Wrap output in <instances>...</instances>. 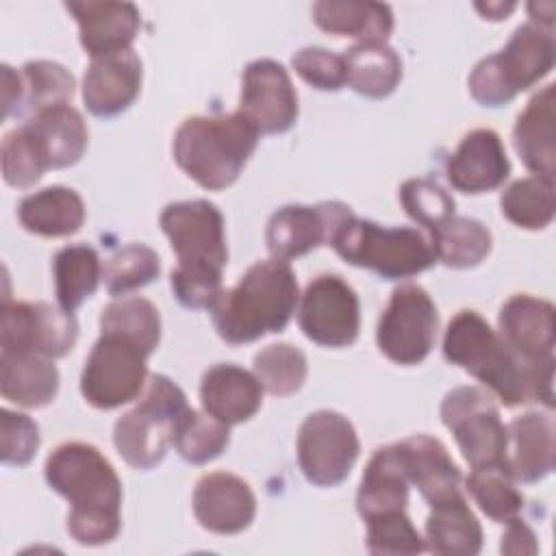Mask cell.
<instances>
[{
  "instance_id": "1",
  "label": "cell",
  "mask_w": 556,
  "mask_h": 556,
  "mask_svg": "<svg viewBox=\"0 0 556 556\" xmlns=\"http://www.w3.org/2000/svg\"><path fill=\"white\" fill-rule=\"evenodd\" d=\"M46 482L70 502L67 532L80 545L111 543L122 528V480L91 443L67 441L50 452Z\"/></svg>"
},
{
  "instance_id": "2",
  "label": "cell",
  "mask_w": 556,
  "mask_h": 556,
  "mask_svg": "<svg viewBox=\"0 0 556 556\" xmlns=\"http://www.w3.org/2000/svg\"><path fill=\"white\" fill-rule=\"evenodd\" d=\"M161 230L178 258L169 276L176 300L187 308H213L228 263L224 215L208 200L172 202L161 211Z\"/></svg>"
},
{
  "instance_id": "3",
  "label": "cell",
  "mask_w": 556,
  "mask_h": 556,
  "mask_svg": "<svg viewBox=\"0 0 556 556\" xmlns=\"http://www.w3.org/2000/svg\"><path fill=\"white\" fill-rule=\"evenodd\" d=\"M298 298V280L287 261H258L211 308L215 330L230 345L280 332L295 313Z\"/></svg>"
},
{
  "instance_id": "4",
  "label": "cell",
  "mask_w": 556,
  "mask_h": 556,
  "mask_svg": "<svg viewBox=\"0 0 556 556\" xmlns=\"http://www.w3.org/2000/svg\"><path fill=\"white\" fill-rule=\"evenodd\" d=\"M258 130L237 111L187 117L174 135V161L202 189L237 182L258 143Z\"/></svg>"
},
{
  "instance_id": "5",
  "label": "cell",
  "mask_w": 556,
  "mask_h": 556,
  "mask_svg": "<svg viewBox=\"0 0 556 556\" xmlns=\"http://www.w3.org/2000/svg\"><path fill=\"white\" fill-rule=\"evenodd\" d=\"M443 356L478 378L504 406L534 402L530 371L476 311H458L443 334Z\"/></svg>"
},
{
  "instance_id": "6",
  "label": "cell",
  "mask_w": 556,
  "mask_h": 556,
  "mask_svg": "<svg viewBox=\"0 0 556 556\" xmlns=\"http://www.w3.org/2000/svg\"><path fill=\"white\" fill-rule=\"evenodd\" d=\"M554 61L552 28L526 22L515 28L500 52L476 63L469 74V93L482 106H506L519 91L543 80L552 72Z\"/></svg>"
},
{
  "instance_id": "7",
  "label": "cell",
  "mask_w": 556,
  "mask_h": 556,
  "mask_svg": "<svg viewBox=\"0 0 556 556\" xmlns=\"http://www.w3.org/2000/svg\"><path fill=\"white\" fill-rule=\"evenodd\" d=\"M330 245L345 263L384 280L410 278L437 263L430 239L417 228H387L356 215L337 228Z\"/></svg>"
},
{
  "instance_id": "8",
  "label": "cell",
  "mask_w": 556,
  "mask_h": 556,
  "mask_svg": "<svg viewBox=\"0 0 556 556\" xmlns=\"http://www.w3.org/2000/svg\"><path fill=\"white\" fill-rule=\"evenodd\" d=\"M189 410L185 391L163 374L148 378L141 400L113 426L119 456L135 469L156 467L174 441V432Z\"/></svg>"
},
{
  "instance_id": "9",
  "label": "cell",
  "mask_w": 556,
  "mask_h": 556,
  "mask_svg": "<svg viewBox=\"0 0 556 556\" xmlns=\"http://www.w3.org/2000/svg\"><path fill=\"white\" fill-rule=\"evenodd\" d=\"M500 337L506 348L530 371L534 402L554 406V345L556 311L554 304L528 293L510 295L500 308Z\"/></svg>"
},
{
  "instance_id": "10",
  "label": "cell",
  "mask_w": 556,
  "mask_h": 556,
  "mask_svg": "<svg viewBox=\"0 0 556 556\" xmlns=\"http://www.w3.org/2000/svg\"><path fill=\"white\" fill-rule=\"evenodd\" d=\"M148 356L139 343L115 332H100L80 374L85 402L100 410H113L137 400L148 378Z\"/></svg>"
},
{
  "instance_id": "11",
  "label": "cell",
  "mask_w": 556,
  "mask_h": 556,
  "mask_svg": "<svg viewBox=\"0 0 556 556\" xmlns=\"http://www.w3.org/2000/svg\"><path fill=\"white\" fill-rule=\"evenodd\" d=\"M441 421L454 434L465 460L473 467H504L506 426L489 391L456 387L441 402Z\"/></svg>"
},
{
  "instance_id": "12",
  "label": "cell",
  "mask_w": 556,
  "mask_h": 556,
  "mask_svg": "<svg viewBox=\"0 0 556 556\" xmlns=\"http://www.w3.org/2000/svg\"><path fill=\"white\" fill-rule=\"evenodd\" d=\"M439 313L419 285H400L382 311L376 328L378 350L397 365H417L434 348Z\"/></svg>"
},
{
  "instance_id": "13",
  "label": "cell",
  "mask_w": 556,
  "mask_h": 556,
  "mask_svg": "<svg viewBox=\"0 0 556 556\" xmlns=\"http://www.w3.org/2000/svg\"><path fill=\"white\" fill-rule=\"evenodd\" d=\"M358 452V434L341 413L315 410L300 426L298 465L315 486L341 484L350 476Z\"/></svg>"
},
{
  "instance_id": "14",
  "label": "cell",
  "mask_w": 556,
  "mask_h": 556,
  "mask_svg": "<svg viewBox=\"0 0 556 556\" xmlns=\"http://www.w3.org/2000/svg\"><path fill=\"white\" fill-rule=\"evenodd\" d=\"M298 324L304 337L321 348H348L361 330L356 291L337 274L313 278L300 300Z\"/></svg>"
},
{
  "instance_id": "15",
  "label": "cell",
  "mask_w": 556,
  "mask_h": 556,
  "mask_svg": "<svg viewBox=\"0 0 556 556\" xmlns=\"http://www.w3.org/2000/svg\"><path fill=\"white\" fill-rule=\"evenodd\" d=\"M78 339L74 313L48 302H11L2 304V350H30L48 358L70 354Z\"/></svg>"
},
{
  "instance_id": "16",
  "label": "cell",
  "mask_w": 556,
  "mask_h": 556,
  "mask_svg": "<svg viewBox=\"0 0 556 556\" xmlns=\"http://www.w3.org/2000/svg\"><path fill=\"white\" fill-rule=\"evenodd\" d=\"M298 93L287 70L274 59L252 61L241 76L239 113L261 132H287L298 119Z\"/></svg>"
},
{
  "instance_id": "17",
  "label": "cell",
  "mask_w": 556,
  "mask_h": 556,
  "mask_svg": "<svg viewBox=\"0 0 556 556\" xmlns=\"http://www.w3.org/2000/svg\"><path fill=\"white\" fill-rule=\"evenodd\" d=\"M354 211L343 202H319L315 206L287 204L278 208L265 228V243L271 258L291 261L308 254L319 245H330L337 228Z\"/></svg>"
},
{
  "instance_id": "18",
  "label": "cell",
  "mask_w": 556,
  "mask_h": 556,
  "mask_svg": "<svg viewBox=\"0 0 556 556\" xmlns=\"http://www.w3.org/2000/svg\"><path fill=\"white\" fill-rule=\"evenodd\" d=\"M193 515L208 532L237 534L254 521L256 497L250 484L235 473H204L193 489Z\"/></svg>"
},
{
  "instance_id": "19",
  "label": "cell",
  "mask_w": 556,
  "mask_h": 556,
  "mask_svg": "<svg viewBox=\"0 0 556 556\" xmlns=\"http://www.w3.org/2000/svg\"><path fill=\"white\" fill-rule=\"evenodd\" d=\"M20 128L46 169L72 167L87 150V124L67 102L35 111Z\"/></svg>"
},
{
  "instance_id": "20",
  "label": "cell",
  "mask_w": 556,
  "mask_h": 556,
  "mask_svg": "<svg viewBox=\"0 0 556 556\" xmlns=\"http://www.w3.org/2000/svg\"><path fill=\"white\" fill-rule=\"evenodd\" d=\"M510 174L500 135L491 128L467 132L445 163L447 182L460 193H486L504 185Z\"/></svg>"
},
{
  "instance_id": "21",
  "label": "cell",
  "mask_w": 556,
  "mask_h": 556,
  "mask_svg": "<svg viewBox=\"0 0 556 556\" xmlns=\"http://www.w3.org/2000/svg\"><path fill=\"white\" fill-rule=\"evenodd\" d=\"M141 59L135 50L91 59L83 78V102L96 117H115L141 91Z\"/></svg>"
},
{
  "instance_id": "22",
  "label": "cell",
  "mask_w": 556,
  "mask_h": 556,
  "mask_svg": "<svg viewBox=\"0 0 556 556\" xmlns=\"http://www.w3.org/2000/svg\"><path fill=\"white\" fill-rule=\"evenodd\" d=\"M402 458L406 478L428 506H441L456 497H463V476L456 463L450 458L445 445L428 434H413L395 443Z\"/></svg>"
},
{
  "instance_id": "23",
  "label": "cell",
  "mask_w": 556,
  "mask_h": 556,
  "mask_svg": "<svg viewBox=\"0 0 556 556\" xmlns=\"http://www.w3.org/2000/svg\"><path fill=\"white\" fill-rule=\"evenodd\" d=\"M556 428L547 413H523L506 426L504 469L515 482L532 484L554 469Z\"/></svg>"
},
{
  "instance_id": "24",
  "label": "cell",
  "mask_w": 556,
  "mask_h": 556,
  "mask_svg": "<svg viewBox=\"0 0 556 556\" xmlns=\"http://www.w3.org/2000/svg\"><path fill=\"white\" fill-rule=\"evenodd\" d=\"M65 9L78 22V39L91 56H106L130 50L141 15L132 2H65Z\"/></svg>"
},
{
  "instance_id": "25",
  "label": "cell",
  "mask_w": 556,
  "mask_h": 556,
  "mask_svg": "<svg viewBox=\"0 0 556 556\" xmlns=\"http://www.w3.org/2000/svg\"><path fill=\"white\" fill-rule=\"evenodd\" d=\"M200 402L211 417L226 426H237L256 415L263 404V387L248 369L232 363H219L204 371Z\"/></svg>"
},
{
  "instance_id": "26",
  "label": "cell",
  "mask_w": 556,
  "mask_h": 556,
  "mask_svg": "<svg viewBox=\"0 0 556 556\" xmlns=\"http://www.w3.org/2000/svg\"><path fill=\"white\" fill-rule=\"evenodd\" d=\"M556 89L554 85H545L539 93H534L526 109L519 113L517 124L513 128V143L523 161V165L534 172V176H543L554 180L556 174Z\"/></svg>"
},
{
  "instance_id": "27",
  "label": "cell",
  "mask_w": 556,
  "mask_h": 556,
  "mask_svg": "<svg viewBox=\"0 0 556 556\" xmlns=\"http://www.w3.org/2000/svg\"><path fill=\"white\" fill-rule=\"evenodd\" d=\"M59 369L52 358L30 350H0V393L4 400L41 408L56 397Z\"/></svg>"
},
{
  "instance_id": "28",
  "label": "cell",
  "mask_w": 556,
  "mask_h": 556,
  "mask_svg": "<svg viewBox=\"0 0 556 556\" xmlns=\"http://www.w3.org/2000/svg\"><path fill=\"white\" fill-rule=\"evenodd\" d=\"M408 478L395 443L378 447L369 458L356 493V510L363 521L402 513L408 504Z\"/></svg>"
},
{
  "instance_id": "29",
  "label": "cell",
  "mask_w": 556,
  "mask_h": 556,
  "mask_svg": "<svg viewBox=\"0 0 556 556\" xmlns=\"http://www.w3.org/2000/svg\"><path fill=\"white\" fill-rule=\"evenodd\" d=\"M311 13L321 30L337 37H354L358 43H384L393 30V11L382 2L319 0Z\"/></svg>"
},
{
  "instance_id": "30",
  "label": "cell",
  "mask_w": 556,
  "mask_h": 556,
  "mask_svg": "<svg viewBox=\"0 0 556 556\" xmlns=\"http://www.w3.org/2000/svg\"><path fill=\"white\" fill-rule=\"evenodd\" d=\"M17 219L24 230L39 237H70L85 222L83 198L70 187H46L22 198Z\"/></svg>"
},
{
  "instance_id": "31",
  "label": "cell",
  "mask_w": 556,
  "mask_h": 556,
  "mask_svg": "<svg viewBox=\"0 0 556 556\" xmlns=\"http://www.w3.org/2000/svg\"><path fill=\"white\" fill-rule=\"evenodd\" d=\"M426 549L441 556H476L482 549V526L465 495L432 506L426 519Z\"/></svg>"
},
{
  "instance_id": "32",
  "label": "cell",
  "mask_w": 556,
  "mask_h": 556,
  "mask_svg": "<svg viewBox=\"0 0 556 556\" xmlns=\"http://www.w3.org/2000/svg\"><path fill=\"white\" fill-rule=\"evenodd\" d=\"M343 59L345 85L365 98H387L402 80V59L387 43H356L345 50Z\"/></svg>"
},
{
  "instance_id": "33",
  "label": "cell",
  "mask_w": 556,
  "mask_h": 556,
  "mask_svg": "<svg viewBox=\"0 0 556 556\" xmlns=\"http://www.w3.org/2000/svg\"><path fill=\"white\" fill-rule=\"evenodd\" d=\"M52 274L59 306L74 313L87 298L96 293L100 285V256L87 243L65 245L52 258Z\"/></svg>"
},
{
  "instance_id": "34",
  "label": "cell",
  "mask_w": 556,
  "mask_h": 556,
  "mask_svg": "<svg viewBox=\"0 0 556 556\" xmlns=\"http://www.w3.org/2000/svg\"><path fill=\"white\" fill-rule=\"evenodd\" d=\"M430 243L437 261L454 269H469L489 256L493 237L482 222L452 215L430 235Z\"/></svg>"
},
{
  "instance_id": "35",
  "label": "cell",
  "mask_w": 556,
  "mask_h": 556,
  "mask_svg": "<svg viewBox=\"0 0 556 556\" xmlns=\"http://www.w3.org/2000/svg\"><path fill=\"white\" fill-rule=\"evenodd\" d=\"M502 215L526 230H543L552 224L556 202H554V180L543 176H528L510 182L500 198Z\"/></svg>"
},
{
  "instance_id": "36",
  "label": "cell",
  "mask_w": 556,
  "mask_h": 556,
  "mask_svg": "<svg viewBox=\"0 0 556 556\" xmlns=\"http://www.w3.org/2000/svg\"><path fill=\"white\" fill-rule=\"evenodd\" d=\"M100 332L122 334L152 354L161 341V315L146 298H119L102 308Z\"/></svg>"
},
{
  "instance_id": "37",
  "label": "cell",
  "mask_w": 556,
  "mask_h": 556,
  "mask_svg": "<svg viewBox=\"0 0 556 556\" xmlns=\"http://www.w3.org/2000/svg\"><path fill=\"white\" fill-rule=\"evenodd\" d=\"M174 447L178 456L191 465H204L217 458L230 443V430L224 421L208 413L189 408L174 432Z\"/></svg>"
},
{
  "instance_id": "38",
  "label": "cell",
  "mask_w": 556,
  "mask_h": 556,
  "mask_svg": "<svg viewBox=\"0 0 556 556\" xmlns=\"http://www.w3.org/2000/svg\"><path fill=\"white\" fill-rule=\"evenodd\" d=\"M515 484L517 482L504 467H473V471L467 476L471 497L480 510L497 523L519 517L523 508V495Z\"/></svg>"
},
{
  "instance_id": "39",
  "label": "cell",
  "mask_w": 556,
  "mask_h": 556,
  "mask_svg": "<svg viewBox=\"0 0 556 556\" xmlns=\"http://www.w3.org/2000/svg\"><path fill=\"white\" fill-rule=\"evenodd\" d=\"M306 374V356L291 343H271L254 356V376L271 395H293L302 389Z\"/></svg>"
},
{
  "instance_id": "40",
  "label": "cell",
  "mask_w": 556,
  "mask_h": 556,
  "mask_svg": "<svg viewBox=\"0 0 556 556\" xmlns=\"http://www.w3.org/2000/svg\"><path fill=\"white\" fill-rule=\"evenodd\" d=\"M161 274L159 254L143 243H128L119 248L102 269L106 291L115 298L150 285Z\"/></svg>"
},
{
  "instance_id": "41",
  "label": "cell",
  "mask_w": 556,
  "mask_h": 556,
  "mask_svg": "<svg viewBox=\"0 0 556 556\" xmlns=\"http://www.w3.org/2000/svg\"><path fill=\"white\" fill-rule=\"evenodd\" d=\"M400 202L406 215L424 226L430 235L445 224L454 211V198L430 178H410L400 187Z\"/></svg>"
},
{
  "instance_id": "42",
  "label": "cell",
  "mask_w": 556,
  "mask_h": 556,
  "mask_svg": "<svg viewBox=\"0 0 556 556\" xmlns=\"http://www.w3.org/2000/svg\"><path fill=\"white\" fill-rule=\"evenodd\" d=\"M24 106L39 111L65 104L74 93V76L54 61H28L22 67Z\"/></svg>"
},
{
  "instance_id": "43",
  "label": "cell",
  "mask_w": 556,
  "mask_h": 556,
  "mask_svg": "<svg viewBox=\"0 0 556 556\" xmlns=\"http://www.w3.org/2000/svg\"><path fill=\"white\" fill-rule=\"evenodd\" d=\"M367 523V552L376 556H400V554H421L426 541L413 526L410 517L402 513H391L374 517Z\"/></svg>"
},
{
  "instance_id": "44",
  "label": "cell",
  "mask_w": 556,
  "mask_h": 556,
  "mask_svg": "<svg viewBox=\"0 0 556 556\" xmlns=\"http://www.w3.org/2000/svg\"><path fill=\"white\" fill-rule=\"evenodd\" d=\"M295 74L319 91H339L345 83V59L326 48L308 46L291 56Z\"/></svg>"
},
{
  "instance_id": "45",
  "label": "cell",
  "mask_w": 556,
  "mask_h": 556,
  "mask_svg": "<svg viewBox=\"0 0 556 556\" xmlns=\"http://www.w3.org/2000/svg\"><path fill=\"white\" fill-rule=\"evenodd\" d=\"M39 443V428L28 415L9 408L0 410V456L4 465H28L37 454Z\"/></svg>"
},
{
  "instance_id": "46",
  "label": "cell",
  "mask_w": 556,
  "mask_h": 556,
  "mask_svg": "<svg viewBox=\"0 0 556 556\" xmlns=\"http://www.w3.org/2000/svg\"><path fill=\"white\" fill-rule=\"evenodd\" d=\"M0 163H2V178L11 187H30L46 172V167L33 152L20 126L4 135L0 146Z\"/></svg>"
},
{
  "instance_id": "47",
  "label": "cell",
  "mask_w": 556,
  "mask_h": 556,
  "mask_svg": "<svg viewBox=\"0 0 556 556\" xmlns=\"http://www.w3.org/2000/svg\"><path fill=\"white\" fill-rule=\"evenodd\" d=\"M500 549L510 556H519V554L532 556L539 552V543H536V536L530 530V526L523 519L515 517V519L506 521V532L502 536Z\"/></svg>"
},
{
  "instance_id": "48",
  "label": "cell",
  "mask_w": 556,
  "mask_h": 556,
  "mask_svg": "<svg viewBox=\"0 0 556 556\" xmlns=\"http://www.w3.org/2000/svg\"><path fill=\"white\" fill-rule=\"evenodd\" d=\"M24 106V83L22 76L11 67L2 65V119L17 115Z\"/></svg>"
},
{
  "instance_id": "49",
  "label": "cell",
  "mask_w": 556,
  "mask_h": 556,
  "mask_svg": "<svg viewBox=\"0 0 556 556\" xmlns=\"http://www.w3.org/2000/svg\"><path fill=\"white\" fill-rule=\"evenodd\" d=\"M517 2H476V11H480L484 15V20H493V22H500V20H506L513 11H515Z\"/></svg>"
}]
</instances>
